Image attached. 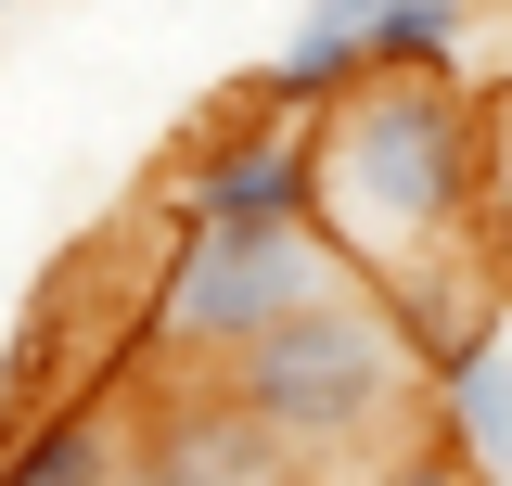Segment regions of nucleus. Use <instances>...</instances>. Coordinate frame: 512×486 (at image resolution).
Listing matches in <instances>:
<instances>
[{
  "instance_id": "f257e3e1",
  "label": "nucleus",
  "mask_w": 512,
  "mask_h": 486,
  "mask_svg": "<svg viewBox=\"0 0 512 486\" xmlns=\"http://www.w3.org/2000/svg\"><path fill=\"white\" fill-rule=\"evenodd\" d=\"M218 384L295 448V474H333V461H359V448L384 461V423L423 397V346L397 333V307H384V295L333 282V295L295 307L282 333H256Z\"/></svg>"
},
{
  "instance_id": "f03ea898",
  "label": "nucleus",
  "mask_w": 512,
  "mask_h": 486,
  "mask_svg": "<svg viewBox=\"0 0 512 486\" xmlns=\"http://www.w3.org/2000/svg\"><path fill=\"white\" fill-rule=\"evenodd\" d=\"M346 282V256L320 231H269V218H167V256H154V295H141V333L128 359L154 384H218L256 333H282L295 307H320Z\"/></svg>"
},
{
  "instance_id": "7ed1b4c3",
  "label": "nucleus",
  "mask_w": 512,
  "mask_h": 486,
  "mask_svg": "<svg viewBox=\"0 0 512 486\" xmlns=\"http://www.w3.org/2000/svg\"><path fill=\"white\" fill-rule=\"evenodd\" d=\"M167 218H269V231H320V141L308 116H282V103H218V116L192 128V154H180V205Z\"/></svg>"
},
{
  "instance_id": "20e7f679",
  "label": "nucleus",
  "mask_w": 512,
  "mask_h": 486,
  "mask_svg": "<svg viewBox=\"0 0 512 486\" xmlns=\"http://www.w3.org/2000/svg\"><path fill=\"white\" fill-rule=\"evenodd\" d=\"M128 486H308V474L231 384H141L128 397Z\"/></svg>"
},
{
  "instance_id": "39448f33",
  "label": "nucleus",
  "mask_w": 512,
  "mask_h": 486,
  "mask_svg": "<svg viewBox=\"0 0 512 486\" xmlns=\"http://www.w3.org/2000/svg\"><path fill=\"white\" fill-rule=\"evenodd\" d=\"M346 90H372V26H359V0H308L282 39H269V64H256V103H282V116H333Z\"/></svg>"
},
{
  "instance_id": "423d86ee",
  "label": "nucleus",
  "mask_w": 512,
  "mask_h": 486,
  "mask_svg": "<svg viewBox=\"0 0 512 486\" xmlns=\"http://www.w3.org/2000/svg\"><path fill=\"white\" fill-rule=\"evenodd\" d=\"M0 486H128V397H52L0 435Z\"/></svg>"
},
{
  "instance_id": "0eeeda50",
  "label": "nucleus",
  "mask_w": 512,
  "mask_h": 486,
  "mask_svg": "<svg viewBox=\"0 0 512 486\" xmlns=\"http://www.w3.org/2000/svg\"><path fill=\"white\" fill-rule=\"evenodd\" d=\"M423 384H436V448H461L487 486H512V320L461 333Z\"/></svg>"
},
{
  "instance_id": "6e6552de",
  "label": "nucleus",
  "mask_w": 512,
  "mask_h": 486,
  "mask_svg": "<svg viewBox=\"0 0 512 486\" xmlns=\"http://www.w3.org/2000/svg\"><path fill=\"white\" fill-rule=\"evenodd\" d=\"M372 26V77H461L474 90V13L461 0H359Z\"/></svg>"
},
{
  "instance_id": "1a4fd4ad",
  "label": "nucleus",
  "mask_w": 512,
  "mask_h": 486,
  "mask_svg": "<svg viewBox=\"0 0 512 486\" xmlns=\"http://www.w3.org/2000/svg\"><path fill=\"white\" fill-rule=\"evenodd\" d=\"M359 486H487V474H474L461 448H436V435H423V448H384V461H372Z\"/></svg>"
}]
</instances>
